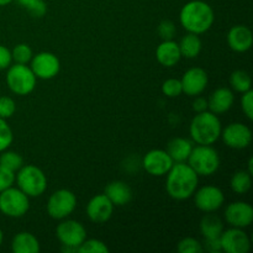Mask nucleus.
Here are the masks:
<instances>
[{"instance_id": "9", "label": "nucleus", "mask_w": 253, "mask_h": 253, "mask_svg": "<svg viewBox=\"0 0 253 253\" xmlns=\"http://www.w3.org/2000/svg\"><path fill=\"white\" fill-rule=\"evenodd\" d=\"M77 208V197L72 190L58 189L52 193L46 204V211L53 220H63L71 216Z\"/></svg>"}, {"instance_id": "5", "label": "nucleus", "mask_w": 253, "mask_h": 253, "mask_svg": "<svg viewBox=\"0 0 253 253\" xmlns=\"http://www.w3.org/2000/svg\"><path fill=\"white\" fill-rule=\"evenodd\" d=\"M15 183L29 198H39L47 190V177L41 168L34 165H24L16 172Z\"/></svg>"}, {"instance_id": "15", "label": "nucleus", "mask_w": 253, "mask_h": 253, "mask_svg": "<svg viewBox=\"0 0 253 253\" xmlns=\"http://www.w3.org/2000/svg\"><path fill=\"white\" fill-rule=\"evenodd\" d=\"M224 217L231 227L246 229L253 222V208L246 202L230 203L225 208Z\"/></svg>"}, {"instance_id": "16", "label": "nucleus", "mask_w": 253, "mask_h": 253, "mask_svg": "<svg viewBox=\"0 0 253 253\" xmlns=\"http://www.w3.org/2000/svg\"><path fill=\"white\" fill-rule=\"evenodd\" d=\"M183 93L188 96L202 95L209 84V76L207 71L200 67H192L180 78Z\"/></svg>"}, {"instance_id": "24", "label": "nucleus", "mask_w": 253, "mask_h": 253, "mask_svg": "<svg viewBox=\"0 0 253 253\" xmlns=\"http://www.w3.org/2000/svg\"><path fill=\"white\" fill-rule=\"evenodd\" d=\"M199 230L204 239H216L224 231V222L214 212H208L200 220Z\"/></svg>"}, {"instance_id": "21", "label": "nucleus", "mask_w": 253, "mask_h": 253, "mask_svg": "<svg viewBox=\"0 0 253 253\" xmlns=\"http://www.w3.org/2000/svg\"><path fill=\"white\" fill-rule=\"evenodd\" d=\"M104 194L113 203L114 207H124L132 200V189L123 180H113L105 187Z\"/></svg>"}, {"instance_id": "7", "label": "nucleus", "mask_w": 253, "mask_h": 253, "mask_svg": "<svg viewBox=\"0 0 253 253\" xmlns=\"http://www.w3.org/2000/svg\"><path fill=\"white\" fill-rule=\"evenodd\" d=\"M56 237L61 242L62 252H78V247L86 239V230L82 222L67 217L59 220L56 226Z\"/></svg>"}, {"instance_id": "41", "label": "nucleus", "mask_w": 253, "mask_h": 253, "mask_svg": "<svg viewBox=\"0 0 253 253\" xmlns=\"http://www.w3.org/2000/svg\"><path fill=\"white\" fill-rule=\"evenodd\" d=\"M192 109L195 113H203L208 110V99L204 96L197 95L194 96V101L192 103Z\"/></svg>"}, {"instance_id": "39", "label": "nucleus", "mask_w": 253, "mask_h": 253, "mask_svg": "<svg viewBox=\"0 0 253 253\" xmlns=\"http://www.w3.org/2000/svg\"><path fill=\"white\" fill-rule=\"evenodd\" d=\"M12 63L11 51L4 44H0V71H5Z\"/></svg>"}, {"instance_id": "43", "label": "nucleus", "mask_w": 253, "mask_h": 253, "mask_svg": "<svg viewBox=\"0 0 253 253\" xmlns=\"http://www.w3.org/2000/svg\"><path fill=\"white\" fill-rule=\"evenodd\" d=\"M247 165H249V169H247V172H249L251 175H253V160H252V157L249 158V163H247Z\"/></svg>"}, {"instance_id": "18", "label": "nucleus", "mask_w": 253, "mask_h": 253, "mask_svg": "<svg viewBox=\"0 0 253 253\" xmlns=\"http://www.w3.org/2000/svg\"><path fill=\"white\" fill-rule=\"evenodd\" d=\"M227 44L237 53H245L251 49L253 44V35L250 27L245 25H235L227 32Z\"/></svg>"}, {"instance_id": "12", "label": "nucleus", "mask_w": 253, "mask_h": 253, "mask_svg": "<svg viewBox=\"0 0 253 253\" xmlns=\"http://www.w3.org/2000/svg\"><path fill=\"white\" fill-rule=\"evenodd\" d=\"M225 145L232 150H245L252 142V131L242 123H231L222 127L221 135Z\"/></svg>"}, {"instance_id": "23", "label": "nucleus", "mask_w": 253, "mask_h": 253, "mask_svg": "<svg viewBox=\"0 0 253 253\" xmlns=\"http://www.w3.org/2000/svg\"><path fill=\"white\" fill-rule=\"evenodd\" d=\"M194 147V142L184 137H174L168 142L167 152L173 160V162H187L190 152Z\"/></svg>"}, {"instance_id": "20", "label": "nucleus", "mask_w": 253, "mask_h": 253, "mask_svg": "<svg viewBox=\"0 0 253 253\" xmlns=\"http://www.w3.org/2000/svg\"><path fill=\"white\" fill-rule=\"evenodd\" d=\"M156 58L158 63L166 68L177 66L182 59L178 42H175L174 40H166L161 42L156 48Z\"/></svg>"}, {"instance_id": "45", "label": "nucleus", "mask_w": 253, "mask_h": 253, "mask_svg": "<svg viewBox=\"0 0 253 253\" xmlns=\"http://www.w3.org/2000/svg\"><path fill=\"white\" fill-rule=\"evenodd\" d=\"M2 241H4V232H2V230L0 229V246L2 245Z\"/></svg>"}, {"instance_id": "3", "label": "nucleus", "mask_w": 253, "mask_h": 253, "mask_svg": "<svg viewBox=\"0 0 253 253\" xmlns=\"http://www.w3.org/2000/svg\"><path fill=\"white\" fill-rule=\"evenodd\" d=\"M221 130L219 115L209 110L194 115L189 125L190 138L197 145H214L220 138Z\"/></svg>"}, {"instance_id": "22", "label": "nucleus", "mask_w": 253, "mask_h": 253, "mask_svg": "<svg viewBox=\"0 0 253 253\" xmlns=\"http://www.w3.org/2000/svg\"><path fill=\"white\" fill-rule=\"evenodd\" d=\"M11 251L14 253H39L41 251V245L34 234L21 231L12 237Z\"/></svg>"}, {"instance_id": "27", "label": "nucleus", "mask_w": 253, "mask_h": 253, "mask_svg": "<svg viewBox=\"0 0 253 253\" xmlns=\"http://www.w3.org/2000/svg\"><path fill=\"white\" fill-rule=\"evenodd\" d=\"M230 86L236 93H245L247 90H251L252 88V79L251 76L244 69H237L232 72L229 79Z\"/></svg>"}, {"instance_id": "34", "label": "nucleus", "mask_w": 253, "mask_h": 253, "mask_svg": "<svg viewBox=\"0 0 253 253\" xmlns=\"http://www.w3.org/2000/svg\"><path fill=\"white\" fill-rule=\"evenodd\" d=\"M15 113H16V103L14 99L6 95L0 96V118L7 120L12 118Z\"/></svg>"}, {"instance_id": "28", "label": "nucleus", "mask_w": 253, "mask_h": 253, "mask_svg": "<svg viewBox=\"0 0 253 253\" xmlns=\"http://www.w3.org/2000/svg\"><path fill=\"white\" fill-rule=\"evenodd\" d=\"M0 165L16 173L25 163L24 158L20 153L15 152V151L5 150L0 152Z\"/></svg>"}, {"instance_id": "35", "label": "nucleus", "mask_w": 253, "mask_h": 253, "mask_svg": "<svg viewBox=\"0 0 253 253\" xmlns=\"http://www.w3.org/2000/svg\"><path fill=\"white\" fill-rule=\"evenodd\" d=\"M158 35L162 39V41H166V40H173L175 36V32H177V27H175V24L170 20H163V21L160 22L158 25Z\"/></svg>"}, {"instance_id": "14", "label": "nucleus", "mask_w": 253, "mask_h": 253, "mask_svg": "<svg viewBox=\"0 0 253 253\" xmlns=\"http://www.w3.org/2000/svg\"><path fill=\"white\" fill-rule=\"evenodd\" d=\"M221 251L226 253H247L251 249V240L245 229L230 227L220 235Z\"/></svg>"}, {"instance_id": "19", "label": "nucleus", "mask_w": 253, "mask_h": 253, "mask_svg": "<svg viewBox=\"0 0 253 253\" xmlns=\"http://www.w3.org/2000/svg\"><path fill=\"white\" fill-rule=\"evenodd\" d=\"M235 103V94L231 88L221 86L210 94L208 98V110L216 115L227 113Z\"/></svg>"}, {"instance_id": "1", "label": "nucleus", "mask_w": 253, "mask_h": 253, "mask_svg": "<svg viewBox=\"0 0 253 253\" xmlns=\"http://www.w3.org/2000/svg\"><path fill=\"white\" fill-rule=\"evenodd\" d=\"M199 185V175L187 162H178L166 174V190L177 202L188 200L194 195Z\"/></svg>"}, {"instance_id": "2", "label": "nucleus", "mask_w": 253, "mask_h": 253, "mask_svg": "<svg viewBox=\"0 0 253 253\" xmlns=\"http://www.w3.org/2000/svg\"><path fill=\"white\" fill-rule=\"evenodd\" d=\"M215 21L212 7L203 0H192L183 5L179 12V22L187 32L203 35L209 31Z\"/></svg>"}, {"instance_id": "11", "label": "nucleus", "mask_w": 253, "mask_h": 253, "mask_svg": "<svg viewBox=\"0 0 253 253\" xmlns=\"http://www.w3.org/2000/svg\"><path fill=\"white\" fill-rule=\"evenodd\" d=\"M194 204L197 209L205 212H215L221 209L225 203L224 192L215 185H204L195 190Z\"/></svg>"}, {"instance_id": "10", "label": "nucleus", "mask_w": 253, "mask_h": 253, "mask_svg": "<svg viewBox=\"0 0 253 253\" xmlns=\"http://www.w3.org/2000/svg\"><path fill=\"white\" fill-rule=\"evenodd\" d=\"M30 68L37 79L49 81L58 76L61 71V61L52 52H40L34 54L30 61Z\"/></svg>"}, {"instance_id": "33", "label": "nucleus", "mask_w": 253, "mask_h": 253, "mask_svg": "<svg viewBox=\"0 0 253 253\" xmlns=\"http://www.w3.org/2000/svg\"><path fill=\"white\" fill-rule=\"evenodd\" d=\"M162 93L165 94L167 98H178L179 95H182L183 89L180 79L169 78L167 79V81L163 82Z\"/></svg>"}, {"instance_id": "4", "label": "nucleus", "mask_w": 253, "mask_h": 253, "mask_svg": "<svg viewBox=\"0 0 253 253\" xmlns=\"http://www.w3.org/2000/svg\"><path fill=\"white\" fill-rule=\"evenodd\" d=\"M187 163L199 177H210L220 168L219 152L211 145H197L193 147Z\"/></svg>"}, {"instance_id": "40", "label": "nucleus", "mask_w": 253, "mask_h": 253, "mask_svg": "<svg viewBox=\"0 0 253 253\" xmlns=\"http://www.w3.org/2000/svg\"><path fill=\"white\" fill-rule=\"evenodd\" d=\"M203 249L207 250L210 253H219L221 252V245H220V237L216 239H204L203 242Z\"/></svg>"}, {"instance_id": "38", "label": "nucleus", "mask_w": 253, "mask_h": 253, "mask_svg": "<svg viewBox=\"0 0 253 253\" xmlns=\"http://www.w3.org/2000/svg\"><path fill=\"white\" fill-rule=\"evenodd\" d=\"M27 11L31 16L34 17H42L46 15L47 12V5L43 0H36L34 4L31 5L30 7H27Z\"/></svg>"}, {"instance_id": "25", "label": "nucleus", "mask_w": 253, "mask_h": 253, "mask_svg": "<svg viewBox=\"0 0 253 253\" xmlns=\"http://www.w3.org/2000/svg\"><path fill=\"white\" fill-rule=\"evenodd\" d=\"M178 44H179L182 57L188 59L197 58L203 49V41L199 35L192 34V32H188L187 35H184L178 42Z\"/></svg>"}, {"instance_id": "13", "label": "nucleus", "mask_w": 253, "mask_h": 253, "mask_svg": "<svg viewBox=\"0 0 253 253\" xmlns=\"http://www.w3.org/2000/svg\"><path fill=\"white\" fill-rule=\"evenodd\" d=\"M143 169L153 177H165L172 166L174 165L173 160L166 150H161V148H155L151 150L143 156L142 158Z\"/></svg>"}, {"instance_id": "37", "label": "nucleus", "mask_w": 253, "mask_h": 253, "mask_svg": "<svg viewBox=\"0 0 253 253\" xmlns=\"http://www.w3.org/2000/svg\"><path fill=\"white\" fill-rule=\"evenodd\" d=\"M241 109L249 120L253 119V91L247 90L242 93L241 96Z\"/></svg>"}, {"instance_id": "32", "label": "nucleus", "mask_w": 253, "mask_h": 253, "mask_svg": "<svg viewBox=\"0 0 253 253\" xmlns=\"http://www.w3.org/2000/svg\"><path fill=\"white\" fill-rule=\"evenodd\" d=\"M14 141V133L5 119L0 118V152L7 150Z\"/></svg>"}, {"instance_id": "6", "label": "nucleus", "mask_w": 253, "mask_h": 253, "mask_svg": "<svg viewBox=\"0 0 253 253\" xmlns=\"http://www.w3.org/2000/svg\"><path fill=\"white\" fill-rule=\"evenodd\" d=\"M5 82L11 93H14L15 95L25 96L35 90L37 78L30 66L14 63L7 68Z\"/></svg>"}, {"instance_id": "31", "label": "nucleus", "mask_w": 253, "mask_h": 253, "mask_svg": "<svg viewBox=\"0 0 253 253\" xmlns=\"http://www.w3.org/2000/svg\"><path fill=\"white\" fill-rule=\"evenodd\" d=\"M177 251L179 253H202L204 249L202 242L194 237H184L178 242Z\"/></svg>"}, {"instance_id": "8", "label": "nucleus", "mask_w": 253, "mask_h": 253, "mask_svg": "<svg viewBox=\"0 0 253 253\" xmlns=\"http://www.w3.org/2000/svg\"><path fill=\"white\" fill-rule=\"evenodd\" d=\"M30 210V198L14 185L0 192V212L7 217L19 219Z\"/></svg>"}, {"instance_id": "17", "label": "nucleus", "mask_w": 253, "mask_h": 253, "mask_svg": "<svg viewBox=\"0 0 253 253\" xmlns=\"http://www.w3.org/2000/svg\"><path fill=\"white\" fill-rule=\"evenodd\" d=\"M115 207L105 194H96L91 198L85 207L88 219L94 224H105L111 219Z\"/></svg>"}, {"instance_id": "36", "label": "nucleus", "mask_w": 253, "mask_h": 253, "mask_svg": "<svg viewBox=\"0 0 253 253\" xmlns=\"http://www.w3.org/2000/svg\"><path fill=\"white\" fill-rule=\"evenodd\" d=\"M15 178L16 173L0 165V192L12 187L15 184Z\"/></svg>"}, {"instance_id": "30", "label": "nucleus", "mask_w": 253, "mask_h": 253, "mask_svg": "<svg viewBox=\"0 0 253 253\" xmlns=\"http://www.w3.org/2000/svg\"><path fill=\"white\" fill-rule=\"evenodd\" d=\"M79 253H108L109 247L105 242L98 239H85L83 244L78 247Z\"/></svg>"}, {"instance_id": "42", "label": "nucleus", "mask_w": 253, "mask_h": 253, "mask_svg": "<svg viewBox=\"0 0 253 253\" xmlns=\"http://www.w3.org/2000/svg\"><path fill=\"white\" fill-rule=\"evenodd\" d=\"M16 1H17V4L21 5L22 7H25V9H27V7L31 6V5L34 4V2L36 1V0H16Z\"/></svg>"}, {"instance_id": "26", "label": "nucleus", "mask_w": 253, "mask_h": 253, "mask_svg": "<svg viewBox=\"0 0 253 253\" xmlns=\"http://www.w3.org/2000/svg\"><path fill=\"white\" fill-rule=\"evenodd\" d=\"M230 188L237 195H245L252 188V175L247 170H237L230 179Z\"/></svg>"}, {"instance_id": "29", "label": "nucleus", "mask_w": 253, "mask_h": 253, "mask_svg": "<svg viewBox=\"0 0 253 253\" xmlns=\"http://www.w3.org/2000/svg\"><path fill=\"white\" fill-rule=\"evenodd\" d=\"M34 52L27 43H19L11 49V57L14 63L27 64L31 61Z\"/></svg>"}, {"instance_id": "44", "label": "nucleus", "mask_w": 253, "mask_h": 253, "mask_svg": "<svg viewBox=\"0 0 253 253\" xmlns=\"http://www.w3.org/2000/svg\"><path fill=\"white\" fill-rule=\"evenodd\" d=\"M14 0H0V6H6V5L11 4Z\"/></svg>"}]
</instances>
